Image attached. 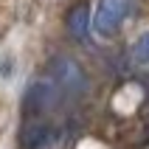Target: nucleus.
I'll return each instance as SVG.
<instances>
[{"mask_svg":"<svg viewBox=\"0 0 149 149\" xmlns=\"http://www.w3.org/2000/svg\"><path fill=\"white\" fill-rule=\"evenodd\" d=\"M127 14H130V0H99L93 14V28L99 37H113L124 25Z\"/></svg>","mask_w":149,"mask_h":149,"instance_id":"nucleus-1","label":"nucleus"},{"mask_svg":"<svg viewBox=\"0 0 149 149\" xmlns=\"http://www.w3.org/2000/svg\"><path fill=\"white\" fill-rule=\"evenodd\" d=\"M51 82H54V87L62 93H68V96H76V93L84 90V84H87V79H84L82 68L76 65L73 59H65L59 56L54 65H51Z\"/></svg>","mask_w":149,"mask_h":149,"instance_id":"nucleus-2","label":"nucleus"},{"mask_svg":"<svg viewBox=\"0 0 149 149\" xmlns=\"http://www.w3.org/2000/svg\"><path fill=\"white\" fill-rule=\"evenodd\" d=\"M87 28H90V3L87 0H79L70 11H68V31L73 34L76 42H82L87 37Z\"/></svg>","mask_w":149,"mask_h":149,"instance_id":"nucleus-3","label":"nucleus"},{"mask_svg":"<svg viewBox=\"0 0 149 149\" xmlns=\"http://www.w3.org/2000/svg\"><path fill=\"white\" fill-rule=\"evenodd\" d=\"M51 138V127L48 124H28L23 130V146L25 149H40L45 146Z\"/></svg>","mask_w":149,"mask_h":149,"instance_id":"nucleus-4","label":"nucleus"},{"mask_svg":"<svg viewBox=\"0 0 149 149\" xmlns=\"http://www.w3.org/2000/svg\"><path fill=\"white\" fill-rule=\"evenodd\" d=\"M132 59L138 65H149V31L138 37V42L132 45Z\"/></svg>","mask_w":149,"mask_h":149,"instance_id":"nucleus-5","label":"nucleus"}]
</instances>
